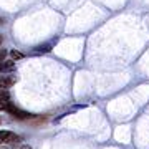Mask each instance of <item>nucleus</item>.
Returning a JSON list of instances; mask_svg holds the SVG:
<instances>
[{"instance_id": "423d86ee", "label": "nucleus", "mask_w": 149, "mask_h": 149, "mask_svg": "<svg viewBox=\"0 0 149 149\" xmlns=\"http://www.w3.org/2000/svg\"><path fill=\"white\" fill-rule=\"evenodd\" d=\"M0 149H32V148H30V146H27V144L18 143V144H2V146H0Z\"/></svg>"}, {"instance_id": "f257e3e1", "label": "nucleus", "mask_w": 149, "mask_h": 149, "mask_svg": "<svg viewBox=\"0 0 149 149\" xmlns=\"http://www.w3.org/2000/svg\"><path fill=\"white\" fill-rule=\"evenodd\" d=\"M22 138L12 131H0V144H18Z\"/></svg>"}, {"instance_id": "f03ea898", "label": "nucleus", "mask_w": 149, "mask_h": 149, "mask_svg": "<svg viewBox=\"0 0 149 149\" xmlns=\"http://www.w3.org/2000/svg\"><path fill=\"white\" fill-rule=\"evenodd\" d=\"M7 113H10L12 116L17 118V119H30V118H33L32 113H27V111H23V109H20V108H17L13 103H10V104H8Z\"/></svg>"}, {"instance_id": "1a4fd4ad", "label": "nucleus", "mask_w": 149, "mask_h": 149, "mask_svg": "<svg viewBox=\"0 0 149 149\" xmlns=\"http://www.w3.org/2000/svg\"><path fill=\"white\" fill-rule=\"evenodd\" d=\"M0 146H2V144H0Z\"/></svg>"}, {"instance_id": "39448f33", "label": "nucleus", "mask_w": 149, "mask_h": 149, "mask_svg": "<svg viewBox=\"0 0 149 149\" xmlns=\"http://www.w3.org/2000/svg\"><path fill=\"white\" fill-rule=\"evenodd\" d=\"M15 70V63L13 61H0V73H10Z\"/></svg>"}, {"instance_id": "7ed1b4c3", "label": "nucleus", "mask_w": 149, "mask_h": 149, "mask_svg": "<svg viewBox=\"0 0 149 149\" xmlns=\"http://www.w3.org/2000/svg\"><path fill=\"white\" fill-rule=\"evenodd\" d=\"M17 83V76L12 73H0V90H7Z\"/></svg>"}, {"instance_id": "0eeeda50", "label": "nucleus", "mask_w": 149, "mask_h": 149, "mask_svg": "<svg viewBox=\"0 0 149 149\" xmlns=\"http://www.w3.org/2000/svg\"><path fill=\"white\" fill-rule=\"evenodd\" d=\"M12 56H13V58H22V53H18V52H12Z\"/></svg>"}, {"instance_id": "20e7f679", "label": "nucleus", "mask_w": 149, "mask_h": 149, "mask_svg": "<svg viewBox=\"0 0 149 149\" xmlns=\"http://www.w3.org/2000/svg\"><path fill=\"white\" fill-rule=\"evenodd\" d=\"M10 95H8V91L7 90H0V111L3 109V111H7V108H8V104H10Z\"/></svg>"}, {"instance_id": "6e6552de", "label": "nucleus", "mask_w": 149, "mask_h": 149, "mask_svg": "<svg viewBox=\"0 0 149 149\" xmlns=\"http://www.w3.org/2000/svg\"><path fill=\"white\" fill-rule=\"evenodd\" d=\"M0 43H2V37H0Z\"/></svg>"}]
</instances>
